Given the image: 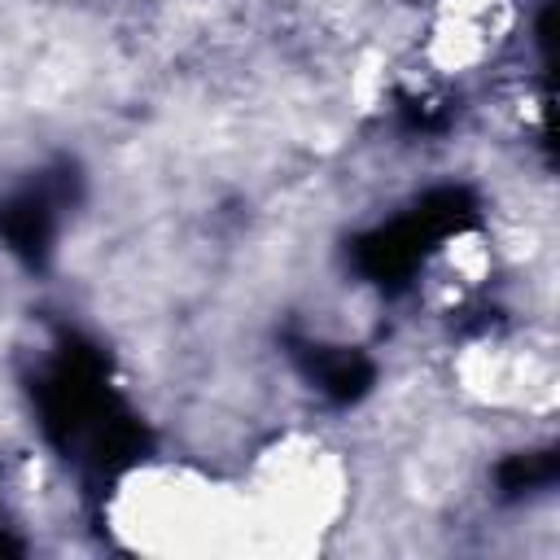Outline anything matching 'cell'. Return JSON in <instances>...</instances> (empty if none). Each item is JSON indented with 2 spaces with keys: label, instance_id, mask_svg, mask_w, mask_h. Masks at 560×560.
<instances>
[{
  "label": "cell",
  "instance_id": "obj_1",
  "mask_svg": "<svg viewBox=\"0 0 560 560\" xmlns=\"http://www.w3.org/2000/svg\"><path fill=\"white\" fill-rule=\"evenodd\" d=\"M109 521L140 551H210L249 525L241 486H219L188 464H144L114 486Z\"/></svg>",
  "mask_w": 560,
  "mask_h": 560
},
{
  "label": "cell",
  "instance_id": "obj_2",
  "mask_svg": "<svg viewBox=\"0 0 560 560\" xmlns=\"http://www.w3.org/2000/svg\"><path fill=\"white\" fill-rule=\"evenodd\" d=\"M350 477L341 451L311 433H284L267 451H258L249 477L241 481L249 525L271 529H319L332 525L346 508Z\"/></svg>",
  "mask_w": 560,
  "mask_h": 560
},
{
  "label": "cell",
  "instance_id": "obj_3",
  "mask_svg": "<svg viewBox=\"0 0 560 560\" xmlns=\"http://www.w3.org/2000/svg\"><path fill=\"white\" fill-rule=\"evenodd\" d=\"M516 31V0H438L424 22L420 57L433 74L459 79L499 57Z\"/></svg>",
  "mask_w": 560,
  "mask_h": 560
}]
</instances>
